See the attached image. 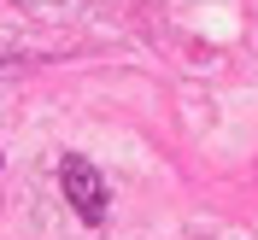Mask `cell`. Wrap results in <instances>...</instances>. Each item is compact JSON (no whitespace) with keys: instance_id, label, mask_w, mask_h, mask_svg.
<instances>
[{"instance_id":"obj_1","label":"cell","mask_w":258,"mask_h":240,"mask_svg":"<svg viewBox=\"0 0 258 240\" xmlns=\"http://www.w3.org/2000/svg\"><path fill=\"white\" fill-rule=\"evenodd\" d=\"M59 188H64V199H71V211H77L82 223H100L106 217V182H100V170L82 152H64L59 158Z\"/></svg>"}]
</instances>
